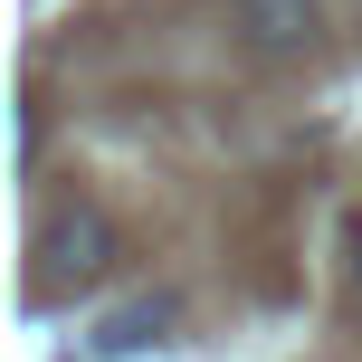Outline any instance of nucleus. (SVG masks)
<instances>
[{"label":"nucleus","instance_id":"obj_2","mask_svg":"<svg viewBox=\"0 0 362 362\" xmlns=\"http://www.w3.org/2000/svg\"><path fill=\"white\" fill-rule=\"evenodd\" d=\"M229 38L267 67H286L325 38V0H229Z\"/></svg>","mask_w":362,"mask_h":362},{"label":"nucleus","instance_id":"obj_5","mask_svg":"<svg viewBox=\"0 0 362 362\" xmlns=\"http://www.w3.org/2000/svg\"><path fill=\"white\" fill-rule=\"evenodd\" d=\"M344 296H353V305H362V219H353V229H344Z\"/></svg>","mask_w":362,"mask_h":362},{"label":"nucleus","instance_id":"obj_4","mask_svg":"<svg viewBox=\"0 0 362 362\" xmlns=\"http://www.w3.org/2000/svg\"><path fill=\"white\" fill-rule=\"evenodd\" d=\"M10 144H19V172H38V144H48V115H38V95H19V105H10Z\"/></svg>","mask_w":362,"mask_h":362},{"label":"nucleus","instance_id":"obj_3","mask_svg":"<svg viewBox=\"0 0 362 362\" xmlns=\"http://www.w3.org/2000/svg\"><path fill=\"white\" fill-rule=\"evenodd\" d=\"M172 325H181V296H124L115 315H95L86 353H95V362H134V353H163V344H172Z\"/></svg>","mask_w":362,"mask_h":362},{"label":"nucleus","instance_id":"obj_1","mask_svg":"<svg viewBox=\"0 0 362 362\" xmlns=\"http://www.w3.org/2000/svg\"><path fill=\"white\" fill-rule=\"evenodd\" d=\"M115 257H124L115 210H105V200H67V210H48L38 238H29V286L38 296H76V286H95Z\"/></svg>","mask_w":362,"mask_h":362}]
</instances>
